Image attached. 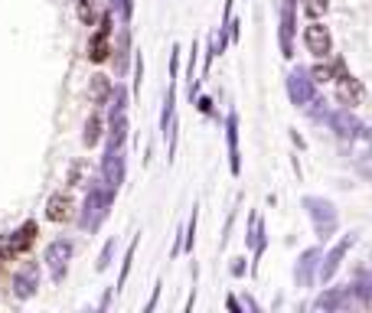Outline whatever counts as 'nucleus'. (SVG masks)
<instances>
[{"label": "nucleus", "instance_id": "9", "mask_svg": "<svg viewBox=\"0 0 372 313\" xmlns=\"http://www.w3.org/2000/svg\"><path fill=\"white\" fill-rule=\"evenodd\" d=\"M124 173H127V160H124V147H108L102 157V183L108 189L118 193L121 183H124Z\"/></svg>", "mask_w": 372, "mask_h": 313}, {"label": "nucleus", "instance_id": "20", "mask_svg": "<svg viewBox=\"0 0 372 313\" xmlns=\"http://www.w3.org/2000/svg\"><path fill=\"white\" fill-rule=\"evenodd\" d=\"M105 127V121H102V114H98V111H92V114H88V121H85V134H82V144L85 147H98V141H102V131Z\"/></svg>", "mask_w": 372, "mask_h": 313}, {"label": "nucleus", "instance_id": "2", "mask_svg": "<svg viewBox=\"0 0 372 313\" xmlns=\"http://www.w3.org/2000/svg\"><path fill=\"white\" fill-rule=\"evenodd\" d=\"M301 206H304L307 219H310V225H313V235L320 238V242H330L339 232V212L327 196H304Z\"/></svg>", "mask_w": 372, "mask_h": 313}, {"label": "nucleus", "instance_id": "33", "mask_svg": "<svg viewBox=\"0 0 372 313\" xmlns=\"http://www.w3.org/2000/svg\"><path fill=\"white\" fill-rule=\"evenodd\" d=\"M196 56H199V40H193V46H190V66H186V78L190 82L196 78Z\"/></svg>", "mask_w": 372, "mask_h": 313}, {"label": "nucleus", "instance_id": "23", "mask_svg": "<svg viewBox=\"0 0 372 313\" xmlns=\"http://www.w3.org/2000/svg\"><path fill=\"white\" fill-rule=\"evenodd\" d=\"M349 290H353V300L372 307V278H369V274H359V278L349 284Z\"/></svg>", "mask_w": 372, "mask_h": 313}, {"label": "nucleus", "instance_id": "19", "mask_svg": "<svg viewBox=\"0 0 372 313\" xmlns=\"http://www.w3.org/2000/svg\"><path fill=\"white\" fill-rule=\"evenodd\" d=\"M127 141V111L124 114H108V147H124Z\"/></svg>", "mask_w": 372, "mask_h": 313}, {"label": "nucleus", "instance_id": "42", "mask_svg": "<svg viewBox=\"0 0 372 313\" xmlns=\"http://www.w3.org/2000/svg\"><path fill=\"white\" fill-rule=\"evenodd\" d=\"M363 137H369V144H372V127H369V131H363Z\"/></svg>", "mask_w": 372, "mask_h": 313}, {"label": "nucleus", "instance_id": "31", "mask_svg": "<svg viewBox=\"0 0 372 313\" xmlns=\"http://www.w3.org/2000/svg\"><path fill=\"white\" fill-rule=\"evenodd\" d=\"M141 85H144V56L134 52V98H141Z\"/></svg>", "mask_w": 372, "mask_h": 313}, {"label": "nucleus", "instance_id": "14", "mask_svg": "<svg viewBox=\"0 0 372 313\" xmlns=\"http://www.w3.org/2000/svg\"><path fill=\"white\" fill-rule=\"evenodd\" d=\"M320 248L313 245V248H304L301 252V258H297L294 264V280H297V288H310L313 278H317V264H320Z\"/></svg>", "mask_w": 372, "mask_h": 313}, {"label": "nucleus", "instance_id": "11", "mask_svg": "<svg viewBox=\"0 0 372 313\" xmlns=\"http://www.w3.org/2000/svg\"><path fill=\"white\" fill-rule=\"evenodd\" d=\"M327 124H330V131L339 137V141H359V137H363V131H366V124L353 114V108H337V111H330Z\"/></svg>", "mask_w": 372, "mask_h": 313}, {"label": "nucleus", "instance_id": "34", "mask_svg": "<svg viewBox=\"0 0 372 313\" xmlns=\"http://www.w3.org/2000/svg\"><path fill=\"white\" fill-rule=\"evenodd\" d=\"M161 288H163V284H161V280H157V284H153V294H151V300H147V304H144V313H151L153 307H157V300H161Z\"/></svg>", "mask_w": 372, "mask_h": 313}, {"label": "nucleus", "instance_id": "12", "mask_svg": "<svg viewBox=\"0 0 372 313\" xmlns=\"http://www.w3.org/2000/svg\"><path fill=\"white\" fill-rule=\"evenodd\" d=\"M42 261H46V268H50V274H52V280H56V284H59V280H66L69 261H72V242H66V238H56V242L46 248Z\"/></svg>", "mask_w": 372, "mask_h": 313}, {"label": "nucleus", "instance_id": "25", "mask_svg": "<svg viewBox=\"0 0 372 313\" xmlns=\"http://www.w3.org/2000/svg\"><path fill=\"white\" fill-rule=\"evenodd\" d=\"M310 72V78H313V85H327V82H333L337 78V62H317L313 69H307Z\"/></svg>", "mask_w": 372, "mask_h": 313}, {"label": "nucleus", "instance_id": "13", "mask_svg": "<svg viewBox=\"0 0 372 313\" xmlns=\"http://www.w3.org/2000/svg\"><path fill=\"white\" fill-rule=\"evenodd\" d=\"M333 82H337V98H339V105H347V108H353V105H366V85L359 82L356 76L343 72V76L333 78Z\"/></svg>", "mask_w": 372, "mask_h": 313}, {"label": "nucleus", "instance_id": "26", "mask_svg": "<svg viewBox=\"0 0 372 313\" xmlns=\"http://www.w3.org/2000/svg\"><path fill=\"white\" fill-rule=\"evenodd\" d=\"M196 222H199V206H193V212H190V222H186V229H183V252L186 254L196 252Z\"/></svg>", "mask_w": 372, "mask_h": 313}, {"label": "nucleus", "instance_id": "15", "mask_svg": "<svg viewBox=\"0 0 372 313\" xmlns=\"http://www.w3.org/2000/svg\"><path fill=\"white\" fill-rule=\"evenodd\" d=\"M226 150H228V170L232 177L242 173V150H238V114L228 111L226 114Z\"/></svg>", "mask_w": 372, "mask_h": 313}, {"label": "nucleus", "instance_id": "4", "mask_svg": "<svg viewBox=\"0 0 372 313\" xmlns=\"http://www.w3.org/2000/svg\"><path fill=\"white\" fill-rule=\"evenodd\" d=\"M115 13L111 10H105V13H98V30L92 33V40H88V62H95V66H102V62L111 59V30H115Z\"/></svg>", "mask_w": 372, "mask_h": 313}, {"label": "nucleus", "instance_id": "16", "mask_svg": "<svg viewBox=\"0 0 372 313\" xmlns=\"http://www.w3.org/2000/svg\"><path fill=\"white\" fill-rule=\"evenodd\" d=\"M76 215V203H72V196L69 193H52L50 199H46V219L50 222H69Z\"/></svg>", "mask_w": 372, "mask_h": 313}, {"label": "nucleus", "instance_id": "39", "mask_svg": "<svg viewBox=\"0 0 372 313\" xmlns=\"http://www.w3.org/2000/svg\"><path fill=\"white\" fill-rule=\"evenodd\" d=\"M291 141H294V147H301V150H304V137H301V134H297V131H294V127H291Z\"/></svg>", "mask_w": 372, "mask_h": 313}, {"label": "nucleus", "instance_id": "22", "mask_svg": "<svg viewBox=\"0 0 372 313\" xmlns=\"http://www.w3.org/2000/svg\"><path fill=\"white\" fill-rule=\"evenodd\" d=\"M137 245H141V235H134V238H131V245H127V252H124V261H121L118 284H115V294H121V290H124V284H127V274H131V264H134V252H137Z\"/></svg>", "mask_w": 372, "mask_h": 313}, {"label": "nucleus", "instance_id": "3", "mask_svg": "<svg viewBox=\"0 0 372 313\" xmlns=\"http://www.w3.org/2000/svg\"><path fill=\"white\" fill-rule=\"evenodd\" d=\"M36 222H23L17 232H10V235H0V261H13V258H20V254H26L30 248H33L36 242Z\"/></svg>", "mask_w": 372, "mask_h": 313}, {"label": "nucleus", "instance_id": "36", "mask_svg": "<svg viewBox=\"0 0 372 313\" xmlns=\"http://www.w3.org/2000/svg\"><path fill=\"white\" fill-rule=\"evenodd\" d=\"M196 108L203 111V114H212V98H206V95H196Z\"/></svg>", "mask_w": 372, "mask_h": 313}, {"label": "nucleus", "instance_id": "17", "mask_svg": "<svg viewBox=\"0 0 372 313\" xmlns=\"http://www.w3.org/2000/svg\"><path fill=\"white\" fill-rule=\"evenodd\" d=\"M36 288H40V268L30 261V264H23L17 271V278H13V294H17L20 300H30V297L36 294Z\"/></svg>", "mask_w": 372, "mask_h": 313}, {"label": "nucleus", "instance_id": "41", "mask_svg": "<svg viewBox=\"0 0 372 313\" xmlns=\"http://www.w3.org/2000/svg\"><path fill=\"white\" fill-rule=\"evenodd\" d=\"M245 307H248V310H255V313L262 310V307H258V300H252V297H245Z\"/></svg>", "mask_w": 372, "mask_h": 313}, {"label": "nucleus", "instance_id": "32", "mask_svg": "<svg viewBox=\"0 0 372 313\" xmlns=\"http://www.w3.org/2000/svg\"><path fill=\"white\" fill-rule=\"evenodd\" d=\"M127 49H131V36H127V26H124V33H121V46H118V72H124L127 69Z\"/></svg>", "mask_w": 372, "mask_h": 313}, {"label": "nucleus", "instance_id": "21", "mask_svg": "<svg viewBox=\"0 0 372 313\" xmlns=\"http://www.w3.org/2000/svg\"><path fill=\"white\" fill-rule=\"evenodd\" d=\"M111 95V78L108 76H92V82H88V98H92V105H105Z\"/></svg>", "mask_w": 372, "mask_h": 313}, {"label": "nucleus", "instance_id": "30", "mask_svg": "<svg viewBox=\"0 0 372 313\" xmlns=\"http://www.w3.org/2000/svg\"><path fill=\"white\" fill-rule=\"evenodd\" d=\"M115 248H118V242L115 238H108L102 248V254H98V261H95V271H108L111 268V258H115Z\"/></svg>", "mask_w": 372, "mask_h": 313}, {"label": "nucleus", "instance_id": "38", "mask_svg": "<svg viewBox=\"0 0 372 313\" xmlns=\"http://www.w3.org/2000/svg\"><path fill=\"white\" fill-rule=\"evenodd\" d=\"M226 307H228V310H232V313H242V310H245V307L238 304V300H236V297H232V294L226 297Z\"/></svg>", "mask_w": 372, "mask_h": 313}, {"label": "nucleus", "instance_id": "40", "mask_svg": "<svg viewBox=\"0 0 372 313\" xmlns=\"http://www.w3.org/2000/svg\"><path fill=\"white\" fill-rule=\"evenodd\" d=\"M111 294H115V288H111V290H105V297H102V304H98V307H102V310H108V307H111Z\"/></svg>", "mask_w": 372, "mask_h": 313}, {"label": "nucleus", "instance_id": "29", "mask_svg": "<svg viewBox=\"0 0 372 313\" xmlns=\"http://www.w3.org/2000/svg\"><path fill=\"white\" fill-rule=\"evenodd\" d=\"M111 13L121 17V26H131V17H134V0H111Z\"/></svg>", "mask_w": 372, "mask_h": 313}, {"label": "nucleus", "instance_id": "28", "mask_svg": "<svg viewBox=\"0 0 372 313\" xmlns=\"http://www.w3.org/2000/svg\"><path fill=\"white\" fill-rule=\"evenodd\" d=\"M79 20H82L85 26H95L98 23V0H79Z\"/></svg>", "mask_w": 372, "mask_h": 313}, {"label": "nucleus", "instance_id": "10", "mask_svg": "<svg viewBox=\"0 0 372 313\" xmlns=\"http://www.w3.org/2000/svg\"><path fill=\"white\" fill-rule=\"evenodd\" d=\"M313 95H317V85H313L310 72L307 69H291L288 72V98L294 108H307V102H310Z\"/></svg>", "mask_w": 372, "mask_h": 313}, {"label": "nucleus", "instance_id": "5", "mask_svg": "<svg viewBox=\"0 0 372 313\" xmlns=\"http://www.w3.org/2000/svg\"><path fill=\"white\" fill-rule=\"evenodd\" d=\"M294 36H297V0H281L278 46L284 59H294Z\"/></svg>", "mask_w": 372, "mask_h": 313}, {"label": "nucleus", "instance_id": "24", "mask_svg": "<svg viewBox=\"0 0 372 313\" xmlns=\"http://www.w3.org/2000/svg\"><path fill=\"white\" fill-rule=\"evenodd\" d=\"M108 114H124L127 111V88L124 85H111V95H108Z\"/></svg>", "mask_w": 372, "mask_h": 313}, {"label": "nucleus", "instance_id": "37", "mask_svg": "<svg viewBox=\"0 0 372 313\" xmlns=\"http://www.w3.org/2000/svg\"><path fill=\"white\" fill-rule=\"evenodd\" d=\"M79 177H82V163H72V170H69V179H66V183H69V187H76Z\"/></svg>", "mask_w": 372, "mask_h": 313}, {"label": "nucleus", "instance_id": "6", "mask_svg": "<svg viewBox=\"0 0 372 313\" xmlns=\"http://www.w3.org/2000/svg\"><path fill=\"white\" fill-rule=\"evenodd\" d=\"M356 245V232H349V235H343L337 242V245L330 248L327 254H320V264H317V274H320V280L323 284H330L333 278H337V271H339V264H343V258L349 254V248Z\"/></svg>", "mask_w": 372, "mask_h": 313}, {"label": "nucleus", "instance_id": "1", "mask_svg": "<svg viewBox=\"0 0 372 313\" xmlns=\"http://www.w3.org/2000/svg\"><path fill=\"white\" fill-rule=\"evenodd\" d=\"M111 203H115V189H108L102 179L92 183L88 193H85L82 209H79V225H82L85 232H98V229H102V222L108 219Z\"/></svg>", "mask_w": 372, "mask_h": 313}, {"label": "nucleus", "instance_id": "35", "mask_svg": "<svg viewBox=\"0 0 372 313\" xmlns=\"http://www.w3.org/2000/svg\"><path fill=\"white\" fill-rule=\"evenodd\" d=\"M228 271H232V278H242V274L248 271V268H245V258H232V268H228Z\"/></svg>", "mask_w": 372, "mask_h": 313}, {"label": "nucleus", "instance_id": "7", "mask_svg": "<svg viewBox=\"0 0 372 313\" xmlns=\"http://www.w3.org/2000/svg\"><path fill=\"white\" fill-rule=\"evenodd\" d=\"M245 245L252 248V278L258 274V261H262V254H265V248H268V225H265V219H262V212H252L248 215V229H245Z\"/></svg>", "mask_w": 372, "mask_h": 313}, {"label": "nucleus", "instance_id": "8", "mask_svg": "<svg viewBox=\"0 0 372 313\" xmlns=\"http://www.w3.org/2000/svg\"><path fill=\"white\" fill-rule=\"evenodd\" d=\"M304 46H307V52H310L313 59H330V56H333L330 30H327L320 20H310V23L304 26Z\"/></svg>", "mask_w": 372, "mask_h": 313}, {"label": "nucleus", "instance_id": "27", "mask_svg": "<svg viewBox=\"0 0 372 313\" xmlns=\"http://www.w3.org/2000/svg\"><path fill=\"white\" fill-rule=\"evenodd\" d=\"M301 10H304L307 20H320V17H327L330 0H301Z\"/></svg>", "mask_w": 372, "mask_h": 313}, {"label": "nucleus", "instance_id": "18", "mask_svg": "<svg viewBox=\"0 0 372 313\" xmlns=\"http://www.w3.org/2000/svg\"><path fill=\"white\" fill-rule=\"evenodd\" d=\"M353 304V290L349 288H330L313 300V310H347Z\"/></svg>", "mask_w": 372, "mask_h": 313}]
</instances>
